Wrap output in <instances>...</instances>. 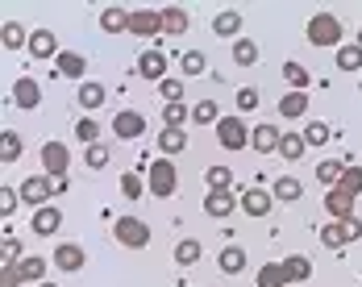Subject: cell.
I'll return each instance as SVG.
<instances>
[{"instance_id":"obj_24","label":"cell","mask_w":362,"mask_h":287,"mask_svg":"<svg viewBox=\"0 0 362 287\" xmlns=\"http://www.w3.org/2000/svg\"><path fill=\"white\" fill-rule=\"evenodd\" d=\"M217 266L225 271V275H242V266H246V250H242L238 242H229V246L217 254Z\"/></svg>"},{"instance_id":"obj_6","label":"cell","mask_w":362,"mask_h":287,"mask_svg":"<svg viewBox=\"0 0 362 287\" xmlns=\"http://www.w3.org/2000/svg\"><path fill=\"white\" fill-rule=\"evenodd\" d=\"M67 171H71V150H67V142H46L42 146V175L67 180Z\"/></svg>"},{"instance_id":"obj_2","label":"cell","mask_w":362,"mask_h":287,"mask_svg":"<svg viewBox=\"0 0 362 287\" xmlns=\"http://www.w3.org/2000/svg\"><path fill=\"white\" fill-rule=\"evenodd\" d=\"M304 34H308L313 46H321V50H329V46H333V50L346 46V42H341V34H346V30H341V17H333V13H313Z\"/></svg>"},{"instance_id":"obj_23","label":"cell","mask_w":362,"mask_h":287,"mask_svg":"<svg viewBox=\"0 0 362 287\" xmlns=\"http://www.w3.org/2000/svg\"><path fill=\"white\" fill-rule=\"evenodd\" d=\"M254 283L258 287H288V266L284 262H267V266H258V275H254Z\"/></svg>"},{"instance_id":"obj_15","label":"cell","mask_w":362,"mask_h":287,"mask_svg":"<svg viewBox=\"0 0 362 287\" xmlns=\"http://www.w3.org/2000/svg\"><path fill=\"white\" fill-rule=\"evenodd\" d=\"M138 75L163 83V79H167V54H163V50H142V54H138Z\"/></svg>"},{"instance_id":"obj_25","label":"cell","mask_w":362,"mask_h":287,"mask_svg":"<svg viewBox=\"0 0 362 287\" xmlns=\"http://www.w3.org/2000/svg\"><path fill=\"white\" fill-rule=\"evenodd\" d=\"M284 266H288L291 283H308V279H313V258H308V254H288Z\"/></svg>"},{"instance_id":"obj_22","label":"cell","mask_w":362,"mask_h":287,"mask_svg":"<svg viewBox=\"0 0 362 287\" xmlns=\"http://www.w3.org/2000/svg\"><path fill=\"white\" fill-rule=\"evenodd\" d=\"M279 117L284 121H300L304 112H308V92H288V96H279Z\"/></svg>"},{"instance_id":"obj_33","label":"cell","mask_w":362,"mask_h":287,"mask_svg":"<svg viewBox=\"0 0 362 287\" xmlns=\"http://www.w3.org/2000/svg\"><path fill=\"white\" fill-rule=\"evenodd\" d=\"M183 121H192V108L183 105V100L163 105V125H167V129H183Z\"/></svg>"},{"instance_id":"obj_17","label":"cell","mask_w":362,"mask_h":287,"mask_svg":"<svg viewBox=\"0 0 362 287\" xmlns=\"http://www.w3.org/2000/svg\"><path fill=\"white\" fill-rule=\"evenodd\" d=\"M275 209V196L267 192V187H250V192H242V213L246 216H267Z\"/></svg>"},{"instance_id":"obj_46","label":"cell","mask_w":362,"mask_h":287,"mask_svg":"<svg viewBox=\"0 0 362 287\" xmlns=\"http://www.w3.org/2000/svg\"><path fill=\"white\" fill-rule=\"evenodd\" d=\"M333 138V129H329L325 121H308V129H304V142L308 146H325Z\"/></svg>"},{"instance_id":"obj_9","label":"cell","mask_w":362,"mask_h":287,"mask_svg":"<svg viewBox=\"0 0 362 287\" xmlns=\"http://www.w3.org/2000/svg\"><path fill=\"white\" fill-rule=\"evenodd\" d=\"M129 34L134 37H163V13L158 8H134L129 13Z\"/></svg>"},{"instance_id":"obj_53","label":"cell","mask_w":362,"mask_h":287,"mask_svg":"<svg viewBox=\"0 0 362 287\" xmlns=\"http://www.w3.org/2000/svg\"><path fill=\"white\" fill-rule=\"evenodd\" d=\"M37 287H59V283H50V279H46V283H37Z\"/></svg>"},{"instance_id":"obj_5","label":"cell","mask_w":362,"mask_h":287,"mask_svg":"<svg viewBox=\"0 0 362 287\" xmlns=\"http://www.w3.org/2000/svg\"><path fill=\"white\" fill-rule=\"evenodd\" d=\"M217 142H221V150H233V154L246 150V146H250V125H246L238 112H233V117H221L217 121Z\"/></svg>"},{"instance_id":"obj_45","label":"cell","mask_w":362,"mask_h":287,"mask_svg":"<svg viewBox=\"0 0 362 287\" xmlns=\"http://www.w3.org/2000/svg\"><path fill=\"white\" fill-rule=\"evenodd\" d=\"M121 196L125 200H142V171H125L121 175Z\"/></svg>"},{"instance_id":"obj_34","label":"cell","mask_w":362,"mask_h":287,"mask_svg":"<svg viewBox=\"0 0 362 287\" xmlns=\"http://www.w3.org/2000/svg\"><path fill=\"white\" fill-rule=\"evenodd\" d=\"M17 266H21V279H25V283H46V258L30 254V258H21Z\"/></svg>"},{"instance_id":"obj_20","label":"cell","mask_w":362,"mask_h":287,"mask_svg":"<svg viewBox=\"0 0 362 287\" xmlns=\"http://www.w3.org/2000/svg\"><path fill=\"white\" fill-rule=\"evenodd\" d=\"M59 229H63V213H59V204L34 209V233H37V238H54Z\"/></svg>"},{"instance_id":"obj_19","label":"cell","mask_w":362,"mask_h":287,"mask_svg":"<svg viewBox=\"0 0 362 287\" xmlns=\"http://www.w3.org/2000/svg\"><path fill=\"white\" fill-rule=\"evenodd\" d=\"M25 50H30L34 59H59V54H63V50H59V37H54V30H34Z\"/></svg>"},{"instance_id":"obj_42","label":"cell","mask_w":362,"mask_h":287,"mask_svg":"<svg viewBox=\"0 0 362 287\" xmlns=\"http://www.w3.org/2000/svg\"><path fill=\"white\" fill-rule=\"evenodd\" d=\"M75 138L83 146H100V125H96L92 117H79V121H75Z\"/></svg>"},{"instance_id":"obj_49","label":"cell","mask_w":362,"mask_h":287,"mask_svg":"<svg viewBox=\"0 0 362 287\" xmlns=\"http://www.w3.org/2000/svg\"><path fill=\"white\" fill-rule=\"evenodd\" d=\"M258 105H262V100H258V88H242V92H238V117H242V112H254Z\"/></svg>"},{"instance_id":"obj_28","label":"cell","mask_w":362,"mask_h":287,"mask_svg":"<svg viewBox=\"0 0 362 287\" xmlns=\"http://www.w3.org/2000/svg\"><path fill=\"white\" fill-rule=\"evenodd\" d=\"M275 204H291V200H300L304 196V183L296 180V175H284V180H275Z\"/></svg>"},{"instance_id":"obj_14","label":"cell","mask_w":362,"mask_h":287,"mask_svg":"<svg viewBox=\"0 0 362 287\" xmlns=\"http://www.w3.org/2000/svg\"><path fill=\"white\" fill-rule=\"evenodd\" d=\"M238 209H242V196H233V192H209V196H204V213L217 216V221L233 216Z\"/></svg>"},{"instance_id":"obj_4","label":"cell","mask_w":362,"mask_h":287,"mask_svg":"<svg viewBox=\"0 0 362 287\" xmlns=\"http://www.w3.org/2000/svg\"><path fill=\"white\" fill-rule=\"evenodd\" d=\"M358 238H362L358 216H350V221H329L325 229H321V246H325V250H346V246L358 242Z\"/></svg>"},{"instance_id":"obj_11","label":"cell","mask_w":362,"mask_h":287,"mask_svg":"<svg viewBox=\"0 0 362 287\" xmlns=\"http://www.w3.org/2000/svg\"><path fill=\"white\" fill-rule=\"evenodd\" d=\"M50 266L75 275V271L88 266V254H83V246H75V242H63V246H54V254H50Z\"/></svg>"},{"instance_id":"obj_38","label":"cell","mask_w":362,"mask_h":287,"mask_svg":"<svg viewBox=\"0 0 362 287\" xmlns=\"http://www.w3.org/2000/svg\"><path fill=\"white\" fill-rule=\"evenodd\" d=\"M200 254H204V246H200L196 238H183L180 246H175V262H180V266H196Z\"/></svg>"},{"instance_id":"obj_13","label":"cell","mask_w":362,"mask_h":287,"mask_svg":"<svg viewBox=\"0 0 362 287\" xmlns=\"http://www.w3.org/2000/svg\"><path fill=\"white\" fill-rule=\"evenodd\" d=\"M279 138H284V129H275V121H262V125L250 129V150H258V154H279Z\"/></svg>"},{"instance_id":"obj_26","label":"cell","mask_w":362,"mask_h":287,"mask_svg":"<svg viewBox=\"0 0 362 287\" xmlns=\"http://www.w3.org/2000/svg\"><path fill=\"white\" fill-rule=\"evenodd\" d=\"M163 13V34H187V25H192V17L183 13V8H175V4H167V8H158Z\"/></svg>"},{"instance_id":"obj_44","label":"cell","mask_w":362,"mask_h":287,"mask_svg":"<svg viewBox=\"0 0 362 287\" xmlns=\"http://www.w3.org/2000/svg\"><path fill=\"white\" fill-rule=\"evenodd\" d=\"M17 209H21V187H8V183H4V187H0V213H4V221L17 213Z\"/></svg>"},{"instance_id":"obj_18","label":"cell","mask_w":362,"mask_h":287,"mask_svg":"<svg viewBox=\"0 0 362 287\" xmlns=\"http://www.w3.org/2000/svg\"><path fill=\"white\" fill-rule=\"evenodd\" d=\"M242 25H246V21H242L238 8H221L217 17H213V34L217 37H233V42H238V37H246L242 34Z\"/></svg>"},{"instance_id":"obj_21","label":"cell","mask_w":362,"mask_h":287,"mask_svg":"<svg viewBox=\"0 0 362 287\" xmlns=\"http://www.w3.org/2000/svg\"><path fill=\"white\" fill-rule=\"evenodd\" d=\"M54 67H59V75H63V79H83V71H88V59H83L79 50H63V54L54 59Z\"/></svg>"},{"instance_id":"obj_12","label":"cell","mask_w":362,"mask_h":287,"mask_svg":"<svg viewBox=\"0 0 362 287\" xmlns=\"http://www.w3.org/2000/svg\"><path fill=\"white\" fill-rule=\"evenodd\" d=\"M354 200H358V196H350L341 183H333L325 192V213L333 216V221H350V216H354Z\"/></svg>"},{"instance_id":"obj_43","label":"cell","mask_w":362,"mask_h":287,"mask_svg":"<svg viewBox=\"0 0 362 287\" xmlns=\"http://www.w3.org/2000/svg\"><path fill=\"white\" fill-rule=\"evenodd\" d=\"M180 71L187 75V79H192V75H204L209 71V59H204L200 50H187V54L180 59Z\"/></svg>"},{"instance_id":"obj_50","label":"cell","mask_w":362,"mask_h":287,"mask_svg":"<svg viewBox=\"0 0 362 287\" xmlns=\"http://www.w3.org/2000/svg\"><path fill=\"white\" fill-rule=\"evenodd\" d=\"M25 279H21V266L17 262H4L0 266V287H21Z\"/></svg>"},{"instance_id":"obj_8","label":"cell","mask_w":362,"mask_h":287,"mask_svg":"<svg viewBox=\"0 0 362 287\" xmlns=\"http://www.w3.org/2000/svg\"><path fill=\"white\" fill-rule=\"evenodd\" d=\"M112 134H117L121 142H138L146 134V117L138 108H121V112L112 117Z\"/></svg>"},{"instance_id":"obj_7","label":"cell","mask_w":362,"mask_h":287,"mask_svg":"<svg viewBox=\"0 0 362 287\" xmlns=\"http://www.w3.org/2000/svg\"><path fill=\"white\" fill-rule=\"evenodd\" d=\"M54 200V180L50 175H30L21 183V204H34V209H46Z\"/></svg>"},{"instance_id":"obj_27","label":"cell","mask_w":362,"mask_h":287,"mask_svg":"<svg viewBox=\"0 0 362 287\" xmlns=\"http://www.w3.org/2000/svg\"><path fill=\"white\" fill-rule=\"evenodd\" d=\"M284 79L291 83V92H308V88H313V71H308L304 63H296V59L284 63Z\"/></svg>"},{"instance_id":"obj_39","label":"cell","mask_w":362,"mask_h":287,"mask_svg":"<svg viewBox=\"0 0 362 287\" xmlns=\"http://www.w3.org/2000/svg\"><path fill=\"white\" fill-rule=\"evenodd\" d=\"M337 67H341V71H362V46L358 42H354V46H337Z\"/></svg>"},{"instance_id":"obj_48","label":"cell","mask_w":362,"mask_h":287,"mask_svg":"<svg viewBox=\"0 0 362 287\" xmlns=\"http://www.w3.org/2000/svg\"><path fill=\"white\" fill-rule=\"evenodd\" d=\"M158 92H163V105H171V100H183V79H171V75H167V79L158 83Z\"/></svg>"},{"instance_id":"obj_41","label":"cell","mask_w":362,"mask_h":287,"mask_svg":"<svg viewBox=\"0 0 362 287\" xmlns=\"http://www.w3.org/2000/svg\"><path fill=\"white\" fill-rule=\"evenodd\" d=\"M192 121H196V125H217L221 121L217 100H196V105H192Z\"/></svg>"},{"instance_id":"obj_3","label":"cell","mask_w":362,"mask_h":287,"mask_svg":"<svg viewBox=\"0 0 362 287\" xmlns=\"http://www.w3.org/2000/svg\"><path fill=\"white\" fill-rule=\"evenodd\" d=\"M112 238L125 250H146L150 246V225H146L142 216H117L112 221Z\"/></svg>"},{"instance_id":"obj_40","label":"cell","mask_w":362,"mask_h":287,"mask_svg":"<svg viewBox=\"0 0 362 287\" xmlns=\"http://www.w3.org/2000/svg\"><path fill=\"white\" fill-rule=\"evenodd\" d=\"M304 150H308L304 134H284V138H279V158H288V163H296Z\"/></svg>"},{"instance_id":"obj_35","label":"cell","mask_w":362,"mask_h":287,"mask_svg":"<svg viewBox=\"0 0 362 287\" xmlns=\"http://www.w3.org/2000/svg\"><path fill=\"white\" fill-rule=\"evenodd\" d=\"M341 175H346V163H341V158H325V163H317V180L325 183V187L341 183Z\"/></svg>"},{"instance_id":"obj_29","label":"cell","mask_w":362,"mask_h":287,"mask_svg":"<svg viewBox=\"0 0 362 287\" xmlns=\"http://www.w3.org/2000/svg\"><path fill=\"white\" fill-rule=\"evenodd\" d=\"M0 46H4V50H21V46H30L25 25H17V21H4V25H0Z\"/></svg>"},{"instance_id":"obj_32","label":"cell","mask_w":362,"mask_h":287,"mask_svg":"<svg viewBox=\"0 0 362 287\" xmlns=\"http://www.w3.org/2000/svg\"><path fill=\"white\" fill-rule=\"evenodd\" d=\"M17 158H21V134L17 129H4V138H0V163L13 167Z\"/></svg>"},{"instance_id":"obj_51","label":"cell","mask_w":362,"mask_h":287,"mask_svg":"<svg viewBox=\"0 0 362 287\" xmlns=\"http://www.w3.org/2000/svg\"><path fill=\"white\" fill-rule=\"evenodd\" d=\"M341 187H346L350 196H358V192H362V167H346V175H341Z\"/></svg>"},{"instance_id":"obj_31","label":"cell","mask_w":362,"mask_h":287,"mask_svg":"<svg viewBox=\"0 0 362 287\" xmlns=\"http://www.w3.org/2000/svg\"><path fill=\"white\" fill-rule=\"evenodd\" d=\"M158 150H163V158L183 154V150H187V134H183V129H163V134H158Z\"/></svg>"},{"instance_id":"obj_54","label":"cell","mask_w":362,"mask_h":287,"mask_svg":"<svg viewBox=\"0 0 362 287\" xmlns=\"http://www.w3.org/2000/svg\"><path fill=\"white\" fill-rule=\"evenodd\" d=\"M358 46H362V30H358Z\"/></svg>"},{"instance_id":"obj_36","label":"cell","mask_w":362,"mask_h":287,"mask_svg":"<svg viewBox=\"0 0 362 287\" xmlns=\"http://www.w3.org/2000/svg\"><path fill=\"white\" fill-rule=\"evenodd\" d=\"M229 54H233V63H238V67H254V63H258V46H254L250 37H238Z\"/></svg>"},{"instance_id":"obj_37","label":"cell","mask_w":362,"mask_h":287,"mask_svg":"<svg viewBox=\"0 0 362 287\" xmlns=\"http://www.w3.org/2000/svg\"><path fill=\"white\" fill-rule=\"evenodd\" d=\"M204 183H209V192H233V171L229 167H209Z\"/></svg>"},{"instance_id":"obj_30","label":"cell","mask_w":362,"mask_h":287,"mask_svg":"<svg viewBox=\"0 0 362 287\" xmlns=\"http://www.w3.org/2000/svg\"><path fill=\"white\" fill-rule=\"evenodd\" d=\"M100 30L105 34H129V13L125 8H105L100 13Z\"/></svg>"},{"instance_id":"obj_52","label":"cell","mask_w":362,"mask_h":287,"mask_svg":"<svg viewBox=\"0 0 362 287\" xmlns=\"http://www.w3.org/2000/svg\"><path fill=\"white\" fill-rule=\"evenodd\" d=\"M25 254H21V242L17 238H4V262H21Z\"/></svg>"},{"instance_id":"obj_16","label":"cell","mask_w":362,"mask_h":287,"mask_svg":"<svg viewBox=\"0 0 362 287\" xmlns=\"http://www.w3.org/2000/svg\"><path fill=\"white\" fill-rule=\"evenodd\" d=\"M105 100H109V88H105V83H92V79H88V83L75 88V105L83 108V112H96Z\"/></svg>"},{"instance_id":"obj_47","label":"cell","mask_w":362,"mask_h":287,"mask_svg":"<svg viewBox=\"0 0 362 287\" xmlns=\"http://www.w3.org/2000/svg\"><path fill=\"white\" fill-rule=\"evenodd\" d=\"M83 167H92V171L109 167V146H88L83 150Z\"/></svg>"},{"instance_id":"obj_1","label":"cell","mask_w":362,"mask_h":287,"mask_svg":"<svg viewBox=\"0 0 362 287\" xmlns=\"http://www.w3.org/2000/svg\"><path fill=\"white\" fill-rule=\"evenodd\" d=\"M146 192L158 196V200H167V196L180 192V167H175V158H154L146 167Z\"/></svg>"},{"instance_id":"obj_10","label":"cell","mask_w":362,"mask_h":287,"mask_svg":"<svg viewBox=\"0 0 362 287\" xmlns=\"http://www.w3.org/2000/svg\"><path fill=\"white\" fill-rule=\"evenodd\" d=\"M13 105L25 108V112H34L42 105V83H37L34 75H17L13 79Z\"/></svg>"}]
</instances>
